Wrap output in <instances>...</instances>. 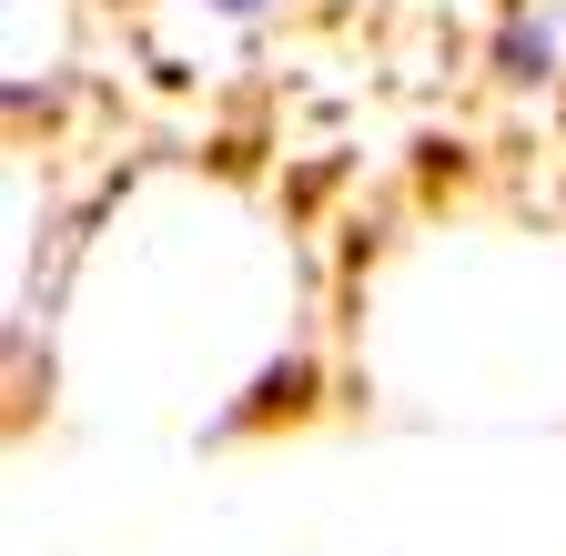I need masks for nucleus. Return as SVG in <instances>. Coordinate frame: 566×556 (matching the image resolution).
Wrapping results in <instances>:
<instances>
[{
  "mask_svg": "<svg viewBox=\"0 0 566 556\" xmlns=\"http://www.w3.org/2000/svg\"><path fill=\"white\" fill-rule=\"evenodd\" d=\"M223 11H263V0H223Z\"/></svg>",
  "mask_w": 566,
  "mask_h": 556,
  "instance_id": "nucleus-1",
  "label": "nucleus"
}]
</instances>
